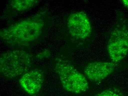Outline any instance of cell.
Masks as SVG:
<instances>
[{
  "mask_svg": "<svg viewBox=\"0 0 128 96\" xmlns=\"http://www.w3.org/2000/svg\"><path fill=\"white\" fill-rule=\"evenodd\" d=\"M118 63L111 61H95L90 62L84 70L86 78L92 82H99L114 72Z\"/></svg>",
  "mask_w": 128,
  "mask_h": 96,
  "instance_id": "6",
  "label": "cell"
},
{
  "mask_svg": "<svg viewBox=\"0 0 128 96\" xmlns=\"http://www.w3.org/2000/svg\"><path fill=\"white\" fill-rule=\"evenodd\" d=\"M67 28L74 39L85 41L90 40L93 28L90 19L83 12H77L69 15L67 21Z\"/></svg>",
  "mask_w": 128,
  "mask_h": 96,
  "instance_id": "5",
  "label": "cell"
},
{
  "mask_svg": "<svg viewBox=\"0 0 128 96\" xmlns=\"http://www.w3.org/2000/svg\"><path fill=\"white\" fill-rule=\"evenodd\" d=\"M45 74L40 69L29 70L22 76L19 80L21 87L30 95L35 96L38 93L42 86Z\"/></svg>",
  "mask_w": 128,
  "mask_h": 96,
  "instance_id": "7",
  "label": "cell"
},
{
  "mask_svg": "<svg viewBox=\"0 0 128 96\" xmlns=\"http://www.w3.org/2000/svg\"><path fill=\"white\" fill-rule=\"evenodd\" d=\"M46 13L39 12L1 30L2 40L16 47L28 46L42 36L46 28Z\"/></svg>",
  "mask_w": 128,
  "mask_h": 96,
  "instance_id": "1",
  "label": "cell"
},
{
  "mask_svg": "<svg viewBox=\"0 0 128 96\" xmlns=\"http://www.w3.org/2000/svg\"><path fill=\"white\" fill-rule=\"evenodd\" d=\"M107 51L112 61L119 63L128 54V19L118 12L107 36Z\"/></svg>",
  "mask_w": 128,
  "mask_h": 96,
  "instance_id": "2",
  "label": "cell"
},
{
  "mask_svg": "<svg viewBox=\"0 0 128 96\" xmlns=\"http://www.w3.org/2000/svg\"><path fill=\"white\" fill-rule=\"evenodd\" d=\"M54 70L58 76L63 88L75 93H80L88 89L89 85L86 77L66 59H56Z\"/></svg>",
  "mask_w": 128,
  "mask_h": 96,
  "instance_id": "4",
  "label": "cell"
},
{
  "mask_svg": "<svg viewBox=\"0 0 128 96\" xmlns=\"http://www.w3.org/2000/svg\"><path fill=\"white\" fill-rule=\"evenodd\" d=\"M96 96H124L121 90L117 88H113L104 90Z\"/></svg>",
  "mask_w": 128,
  "mask_h": 96,
  "instance_id": "9",
  "label": "cell"
},
{
  "mask_svg": "<svg viewBox=\"0 0 128 96\" xmlns=\"http://www.w3.org/2000/svg\"><path fill=\"white\" fill-rule=\"evenodd\" d=\"M32 63L31 54L22 50L8 51L0 56V72L7 78L23 75L29 71Z\"/></svg>",
  "mask_w": 128,
  "mask_h": 96,
  "instance_id": "3",
  "label": "cell"
},
{
  "mask_svg": "<svg viewBox=\"0 0 128 96\" xmlns=\"http://www.w3.org/2000/svg\"><path fill=\"white\" fill-rule=\"evenodd\" d=\"M122 1L124 6L128 9V0H122Z\"/></svg>",
  "mask_w": 128,
  "mask_h": 96,
  "instance_id": "11",
  "label": "cell"
},
{
  "mask_svg": "<svg viewBox=\"0 0 128 96\" xmlns=\"http://www.w3.org/2000/svg\"><path fill=\"white\" fill-rule=\"evenodd\" d=\"M38 0H13L9 2L5 11L8 16L10 14L13 16L17 14L24 13L31 10L39 4Z\"/></svg>",
  "mask_w": 128,
  "mask_h": 96,
  "instance_id": "8",
  "label": "cell"
},
{
  "mask_svg": "<svg viewBox=\"0 0 128 96\" xmlns=\"http://www.w3.org/2000/svg\"><path fill=\"white\" fill-rule=\"evenodd\" d=\"M50 55V52L48 49H45L36 55V57L39 60L49 57Z\"/></svg>",
  "mask_w": 128,
  "mask_h": 96,
  "instance_id": "10",
  "label": "cell"
}]
</instances>
